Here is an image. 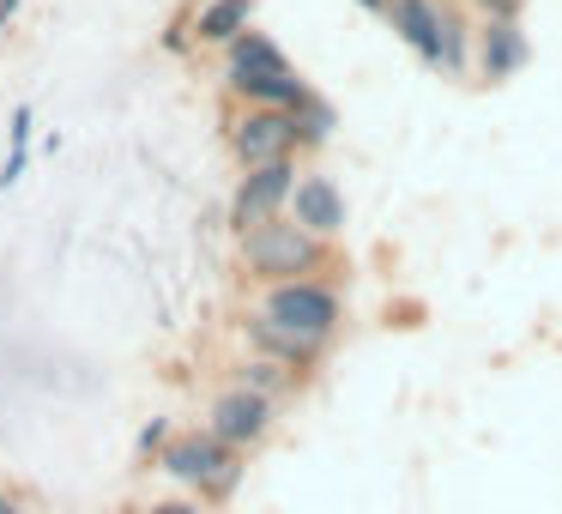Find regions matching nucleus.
<instances>
[{
  "mask_svg": "<svg viewBox=\"0 0 562 514\" xmlns=\"http://www.w3.org/2000/svg\"><path fill=\"white\" fill-rule=\"evenodd\" d=\"M236 388L267 393V400H284V393H291V369L272 364V357H248V364H243V381H236Z\"/></svg>",
  "mask_w": 562,
  "mask_h": 514,
  "instance_id": "ddd939ff",
  "label": "nucleus"
},
{
  "mask_svg": "<svg viewBox=\"0 0 562 514\" xmlns=\"http://www.w3.org/2000/svg\"><path fill=\"white\" fill-rule=\"evenodd\" d=\"M139 514H200V502H151V509H139Z\"/></svg>",
  "mask_w": 562,
  "mask_h": 514,
  "instance_id": "6ab92c4d",
  "label": "nucleus"
},
{
  "mask_svg": "<svg viewBox=\"0 0 562 514\" xmlns=\"http://www.w3.org/2000/svg\"><path fill=\"white\" fill-rule=\"evenodd\" d=\"M19 13V0H0V31H7V19Z\"/></svg>",
  "mask_w": 562,
  "mask_h": 514,
  "instance_id": "aec40b11",
  "label": "nucleus"
},
{
  "mask_svg": "<svg viewBox=\"0 0 562 514\" xmlns=\"http://www.w3.org/2000/svg\"><path fill=\"white\" fill-rule=\"evenodd\" d=\"M224 79H231V91L248 103V110H279V115H296L315 91L296 79V67L279 55V43L272 37H236L231 49H224Z\"/></svg>",
  "mask_w": 562,
  "mask_h": 514,
  "instance_id": "f257e3e1",
  "label": "nucleus"
},
{
  "mask_svg": "<svg viewBox=\"0 0 562 514\" xmlns=\"http://www.w3.org/2000/svg\"><path fill=\"white\" fill-rule=\"evenodd\" d=\"M176 442V417H151L146 436H139V454H164Z\"/></svg>",
  "mask_w": 562,
  "mask_h": 514,
  "instance_id": "dca6fc26",
  "label": "nucleus"
},
{
  "mask_svg": "<svg viewBox=\"0 0 562 514\" xmlns=\"http://www.w3.org/2000/svg\"><path fill=\"white\" fill-rule=\"evenodd\" d=\"M363 7H369V13H387V0H363Z\"/></svg>",
  "mask_w": 562,
  "mask_h": 514,
  "instance_id": "4be33fe9",
  "label": "nucleus"
},
{
  "mask_svg": "<svg viewBox=\"0 0 562 514\" xmlns=\"http://www.w3.org/2000/svg\"><path fill=\"white\" fill-rule=\"evenodd\" d=\"M248 13H255V7H248V0H212L206 13H200V37L206 43H224V49H231L236 37H248Z\"/></svg>",
  "mask_w": 562,
  "mask_h": 514,
  "instance_id": "f8f14e48",
  "label": "nucleus"
},
{
  "mask_svg": "<svg viewBox=\"0 0 562 514\" xmlns=\"http://www.w3.org/2000/svg\"><path fill=\"white\" fill-rule=\"evenodd\" d=\"M231 152L260 170V164H279V158H296V122L279 110H243L231 122Z\"/></svg>",
  "mask_w": 562,
  "mask_h": 514,
  "instance_id": "423d86ee",
  "label": "nucleus"
},
{
  "mask_svg": "<svg viewBox=\"0 0 562 514\" xmlns=\"http://www.w3.org/2000/svg\"><path fill=\"white\" fill-rule=\"evenodd\" d=\"M0 514H19V502H13V496H7V490H0Z\"/></svg>",
  "mask_w": 562,
  "mask_h": 514,
  "instance_id": "412c9836",
  "label": "nucleus"
},
{
  "mask_svg": "<svg viewBox=\"0 0 562 514\" xmlns=\"http://www.w3.org/2000/svg\"><path fill=\"white\" fill-rule=\"evenodd\" d=\"M260 315L279 321V327H291V333H303V339H315V345H327L333 333H339V321H345V303H339L333 284L296 279V284H267Z\"/></svg>",
  "mask_w": 562,
  "mask_h": 514,
  "instance_id": "20e7f679",
  "label": "nucleus"
},
{
  "mask_svg": "<svg viewBox=\"0 0 562 514\" xmlns=\"http://www.w3.org/2000/svg\"><path fill=\"white\" fill-rule=\"evenodd\" d=\"M296 182H303V176H296V158H279V164L248 170L243 188H236V200H231V231L248 236V231H260V224H272L284 206H291Z\"/></svg>",
  "mask_w": 562,
  "mask_h": 514,
  "instance_id": "39448f33",
  "label": "nucleus"
},
{
  "mask_svg": "<svg viewBox=\"0 0 562 514\" xmlns=\"http://www.w3.org/2000/svg\"><path fill=\"white\" fill-rule=\"evenodd\" d=\"M243 267L260 284H296L308 272H321V236H308L296 219H272L243 236Z\"/></svg>",
  "mask_w": 562,
  "mask_h": 514,
  "instance_id": "f03ea898",
  "label": "nucleus"
},
{
  "mask_svg": "<svg viewBox=\"0 0 562 514\" xmlns=\"http://www.w3.org/2000/svg\"><path fill=\"white\" fill-rule=\"evenodd\" d=\"M291 122H296V146H321V139L333 134V110H327L321 98H308L303 110L291 115Z\"/></svg>",
  "mask_w": 562,
  "mask_h": 514,
  "instance_id": "4468645a",
  "label": "nucleus"
},
{
  "mask_svg": "<svg viewBox=\"0 0 562 514\" xmlns=\"http://www.w3.org/2000/svg\"><path fill=\"white\" fill-rule=\"evenodd\" d=\"M291 219L303 224L308 236H321V243H327V236L345 231V194L327 182V176H303V182H296V194H291Z\"/></svg>",
  "mask_w": 562,
  "mask_h": 514,
  "instance_id": "9d476101",
  "label": "nucleus"
},
{
  "mask_svg": "<svg viewBox=\"0 0 562 514\" xmlns=\"http://www.w3.org/2000/svg\"><path fill=\"white\" fill-rule=\"evenodd\" d=\"M19 176H25V152H7V164H0V188H13Z\"/></svg>",
  "mask_w": 562,
  "mask_h": 514,
  "instance_id": "a211bd4d",
  "label": "nucleus"
},
{
  "mask_svg": "<svg viewBox=\"0 0 562 514\" xmlns=\"http://www.w3.org/2000/svg\"><path fill=\"white\" fill-rule=\"evenodd\" d=\"M248 345H255V357H272V364H284L291 376H308V369L321 364V351H327V345L303 339V333L279 327V321H267V315H248Z\"/></svg>",
  "mask_w": 562,
  "mask_h": 514,
  "instance_id": "1a4fd4ad",
  "label": "nucleus"
},
{
  "mask_svg": "<svg viewBox=\"0 0 562 514\" xmlns=\"http://www.w3.org/2000/svg\"><path fill=\"white\" fill-rule=\"evenodd\" d=\"M387 19L429 67H441V31H448V7L441 0H387Z\"/></svg>",
  "mask_w": 562,
  "mask_h": 514,
  "instance_id": "6e6552de",
  "label": "nucleus"
},
{
  "mask_svg": "<svg viewBox=\"0 0 562 514\" xmlns=\"http://www.w3.org/2000/svg\"><path fill=\"white\" fill-rule=\"evenodd\" d=\"M272 405L279 400H267V393H248V388H224L218 400H212V436L224 442L231 454H243V448H255L260 436L272 429Z\"/></svg>",
  "mask_w": 562,
  "mask_h": 514,
  "instance_id": "0eeeda50",
  "label": "nucleus"
},
{
  "mask_svg": "<svg viewBox=\"0 0 562 514\" xmlns=\"http://www.w3.org/2000/svg\"><path fill=\"white\" fill-rule=\"evenodd\" d=\"M526 62V37L514 19H490L484 25V79H508Z\"/></svg>",
  "mask_w": 562,
  "mask_h": 514,
  "instance_id": "9b49d317",
  "label": "nucleus"
},
{
  "mask_svg": "<svg viewBox=\"0 0 562 514\" xmlns=\"http://www.w3.org/2000/svg\"><path fill=\"white\" fill-rule=\"evenodd\" d=\"M441 74H465V19L448 7V31H441Z\"/></svg>",
  "mask_w": 562,
  "mask_h": 514,
  "instance_id": "2eb2a0df",
  "label": "nucleus"
},
{
  "mask_svg": "<svg viewBox=\"0 0 562 514\" xmlns=\"http://www.w3.org/2000/svg\"><path fill=\"white\" fill-rule=\"evenodd\" d=\"M158 472H170L176 484H194L200 496H231L243 466H236V454L224 448L212 429H182V436L158 454Z\"/></svg>",
  "mask_w": 562,
  "mask_h": 514,
  "instance_id": "7ed1b4c3",
  "label": "nucleus"
},
{
  "mask_svg": "<svg viewBox=\"0 0 562 514\" xmlns=\"http://www.w3.org/2000/svg\"><path fill=\"white\" fill-rule=\"evenodd\" d=\"M31 127H37V122H31V110H13V127H7V152H25V146H31Z\"/></svg>",
  "mask_w": 562,
  "mask_h": 514,
  "instance_id": "f3484780",
  "label": "nucleus"
}]
</instances>
